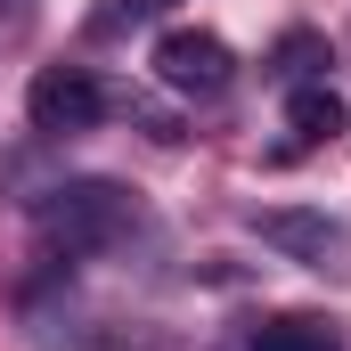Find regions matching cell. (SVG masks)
I'll return each instance as SVG.
<instances>
[{
    "label": "cell",
    "mask_w": 351,
    "mask_h": 351,
    "mask_svg": "<svg viewBox=\"0 0 351 351\" xmlns=\"http://www.w3.org/2000/svg\"><path fill=\"white\" fill-rule=\"evenodd\" d=\"M343 98H335V90H294V106H286V147H278V156H302V147H335V139H343Z\"/></svg>",
    "instance_id": "obj_5"
},
{
    "label": "cell",
    "mask_w": 351,
    "mask_h": 351,
    "mask_svg": "<svg viewBox=\"0 0 351 351\" xmlns=\"http://www.w3.org/2000/svg\"><path fill=\"white\" fill-rule=\"evenodd\" d=\"M319 58H327V49H319V41H311V33H294V41H286V49H278V82H311V74H319Z\"/></svg>",
    "instance_id": "obj_8"
},
{
    "label": "cell",
    "mask_w": 351,
    "mask_h": 351,
    "mask_svg": "<svg viewBox=\"0 0 351 351\" xmlns=\"http://www.w3.org/2000/svg\"><path fill=\"white\" fill-rule=\"evenodd\" d=\"M156 82L180 90V98H221V90L237 82V58H229V41H221V33L180 25V33L156 41Z\"/></svg>",
    "instance_id": "obj_4"
},
{
    "label": "cell",
    "mask_w": 351,
    "mask_h": 351,
    "mask_svg": "<svg viewBox=\"0 0 351 351\" xmlns=\"http://www.w3.org/2000/svg\"><path fill=\"white\" fill-rule=\"evenodd\" d=\"M131 221H139V196L123 180H49L33 196V229L58 254H98V245L131 237Z\"/></svg>",
    "instance_id": "obj_1"
},
{
    "label": "cell",
    "mask_w": 351,
    "mask_h": 351,
    "mask_svg": "<svg viewBox=\"0 0 351 351\" xmlns=\"http://www.w3.org/2000/svg\"><path fill=\"white\" fill-rule=\"evenodd\" d=\"M180 0H98V33H131V25H156V16H172Z\"/></svg>",
    "instance_id": "obj_7"
},
{
    "label": "cell",
    "mask_w": 351,
    "mask_h": 351,
    "mask_svg": "<svg viewBox=\"0 0 351 351\" xmlns=\"http://www.w3.org/2000/svg\"><path fill=\"white\" fill-rule=\"evenodd\" d=\"M254 237H262L269 254H286V262L319 269V278H351V221H335V213L269 204V213H254Z\"/></svg>",
    "instance_id": "obj_2"
},
{
    "label": "cell",
    "mask_w": 351,
    "mask_h": 351,
    "mask_svg": "<svg viewBox=\"0 0 351 351\" xmlns=\"http://www.w3.org/2000/svg\"><path fill=\"white\" fill-rule=\"evenodd\" d=\"M25 114L41 139H74V131H98L106 123V82L90 66H41L33 90H25Z\"/></svg>",
    "instance_id": "obj_3"
},
{
    "label": "cell",
    "mask_w": 351,
    "mask_h": 351,
    "mask_svg": "<svg viewBox=\"0 0 351 351\" xmlns=\"http://www.w3.org/2000/svg\"><path fill=\"white\" fill-rule=\"evenodd\" d=\"M245 351H343V335L327 327V319H269V327H254V343Z\"/></svg>",
    "instance_id": "obj_6"
}]
</instances>
